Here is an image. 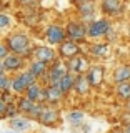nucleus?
<instances>
[{"label":"nucleus","mask_w":130,"mask_h":133,"mask_svg":"<svg viewBox=\"0 0 130 133\" xmlns=\"http://www.w3.org/2000/svg\"><path fill=\"white\" fill-rule=\"evenodd\" d=\"M112 30V25L107 18H98L94 20L87 25V32H89L90 38H100V37H105L108 32Z\"/></svg>","instance_id":"f257e3e1"},{"label":"nucleus","mask_w":130,"mask_h":133,"mask_svg":"<svg viewBox=\"0 0 130 133\" xmlns=\"http://www.w3.org/2000/svg\"><path fill=\"white\" fill-rule=\"evenodd\" d=\"M100 10H102V14H105L108 17H119L123 14L125 3L123 0H102Z\"/></svg>","instance_id":"f03ea898"},{"label":"nucleus","mask_w":130,"mask_h":133,"mask_svg":"<svg viewBox=\"0 0 130 133\" xmlns=\"http://www.w3.org/2000/svg\"><path fill=\"white\" fill-rule=\"evenodd\" d=\"M67 35H69V40L73 42H82L85 37H89V32H87V25H83L80 22H70L67 25Z\"/></svg>","instance_id":"7ed1b4c3"},{"label":"nucleus","mask_w":130,"mask_h":133,"mask_svg":"<svg viewBox=\"0 0 130 133\" xmlns=\"http://www.w3.org/2000/svg\"><path fill=\"white\" fill-rule=\"evenodd\" d=\"M8 47H10L12 52L15 53H23L27 52L28 48V37L23 35V33H17V35H12L8 38Z\"/></svg>","instance_id":"20e7f679"},{"label":"nucleus","mask_w":130,"mask_h":133,"mask_svg":"<svg viewBox=\"0 0 130 133\" xmlns=\"http://www.w3.org/2000/svg\"><path fill=\"white\" fill-rule=\"evenodd\" d=\"M69 70L72 73H77V75H83L85 72H89L90 70V63L87 58H83L80 55L70 58V63H69Z\"/></svg>","instance_id":"39448f33"},{"label":"nucleus","mask_w":130,"mask_h":133,"mask_svg":"<svg viewBox=\"0 0 130 133\" xmlns=\"http://www.w3.org/2000/svg\"><path fill=\"white\" fill-rule=\"evenodd\" d=\"M33 78H35V75L32 72H27V73H22L20 77H17L14 82H12V87H14L15 91H23L27 90L28 87L33 83Z\"/></svg>","instance_id":"423d86ee"},{"label":"nucleus","mask_w":130,"mask_h":133,"mask_svg":"<svg viewBox=\"0 0 130 133\" xmlns=\"http://www.w3.org/2000/svg\"><path fill=\"white\" fill-rule=\"evenodd\" d=\"M103 75H105V68L102 65L90 66V70L87 72V78H89L92 87H100L103 82Z\"/></svg>","instance_id":"0eeeda50"},{"label":"nucleus","mask_w":130,"mask_h":133,"mask_svg":"<svg viewBox=\"0 0 130 133\" xmlns=\"http://www.w3.org/2000/svg\"><path fill=\"white\" fill-rule=\"evenodd\" d=\"M80 53V47H78L77 42L73 40H65L60 43V55L65 58H73Z\"/></svg>","instance_id":"6e6552de"},{"label":"nucleus","mask_w":130,"mask_h":133,"mask_svg":"<svg viewBox=\"0 0 130 133\" xmlns=\"http://www.w3.org/2000/svg\"><path fill=\"white\" fill-rule=\"evenodd\" d=\"M65 30L58 25H50L47 28V40L50 43H62L65 42Z\"/></svg>","instance_id":"1a4fd4ad"},{"label":"nucleus","mask_w":130,"mask_h":133,"mask_svg":"<svg viewBox=\"0 0 130 133\" xmlns=\"http://www.w3.org/2000/svg\"><path fill=\"white\" fill-rule=\"evenodd\" d=\"M130 82V63H122L114 70V83H125Z\"/></svg>","instance_id":"9d476101"},{"label":"nucleus","mask_w":130,"mask_h":133,"mask_svg":"<svg viewBox=\"0 0 130 133\" xmlns=\"http://www.w3.org/2000/svg\"><path fill=\"white\" fill-rule=\"evenodd\" d=\"M69 73V70L65 68L62 63H55L52 66V70H50V82H52V85H58L60 80L65 77V75Z\"/></svg>","instance_id":"9b49d317"},{"label":"nucleus","mask_w":130,"mask_h":133,"mask_svg":"<svg viewBox=\"0 0 130 133\" xmlns=\"http://www.w3.org/2000/svg\"><path fill=\"white\" fill-rule=\"evenodd\" d=\"M75 91H77L78 95H87L92 88L89 78H87V75H77V78H75Z\"/></svg>","instance_id":"f8f14e48"},{"label":"nucleus","mask_w":130,"mask_h":133,"mask_svg":"<svg viewBox=\"0 0 130 133\" xmlns=\"http://www.w3.org/2000/svg\"><path fill=\"white\" fill-rule=\"evenodd\" d=\"M115 95H117V98H120L125 103L130 102V82L115 85Z\"/></svg>","instance_id":"ddd939ff"},{"label":"nucleus","mask_w":130,"mask_h":133,"mask_svg":"<svg viewBox=\"0 0 130 133\" xmlns=\"http://www.w3.org/2000/svg\"><path fill=\"white\" fill-rule=\"evenodd\" d=\"M78 14H80L85 20L94 22V15H95V5H94V2L80 3V5H78Z\"/></svg>","instance_id":"4468645a"},{"label":"nucleus","mask_w":130,"mask_h":133,"mask_svg":"<svg viewBox=\"0 0 130 133\" xmlns=\"http://www.w3.org/2000/svg\"><path fill=\"white\" fill-rule=\"evenodd\" d=\"M90 53L97 58H105L110 53V45L108 43H95L90 47Z\"/></svg>","instance_id":"2eb2a0df"},{"label":"nucleus","mask_w":130,"mask_h":133,"mask_svg":"<svg viewBox=\"0 0 130 133\" xmlns=\"http://www.w3.org/2000/svg\"><path fill=\"white\" fill-rule=\"evenodd\" d=\"M62 95H64V91L60 90L58 85H50L48 88L45 90V98H47L50 103H57L58 100L62 98Z\"/></svg>","instance_id":"dca6fc26"},{"label":"nucleus","mask_w":130,"mask_h":133,"mask_svg":"<svg viewBox=\"0 0 130 133\" xmlns=\"http://www.w3.org/2000/svg\"><path fill=\"white\" fill-rule=\"evenodd\" d=\"M35 57L39 58L40 62H50V60H53L55 58V52H53L52 48H48V47H39L35 50Z\"/></svg>","instance_id":"f3484780"},{"label":"nucleus","mask_w":130,"mask_h":133,"mask_svg":"<svg viewBox=\"0 0 130 133\" xmlns=\"http://www.w3.org/2000/svg\"><path fill=\"white\" fill-rule=\"evenodd\" d=\"M58 118V113L55 110H44L39 113V120L40 123H45V125H52L55 120Z\"/></svg>","instance_id":"a211bd4d"},{"label":"nucleus","mask_w":130,"mask_h":133,"mask_svg":"<svg viewBox=\"0 0 130 133\" xmlns=\"http://www.w3.org/2000/svg\"><path fill=\"white\" fill-rule=\"evenodd\" d=\"M58 87H60V90L64 91V93H69V91H70V90H72L73 87H75V78H73V75L69 72V73H67L65 77L60 80Z\"/></svg>","instance_id":"6ab92c4d"},{"label":"nucleus","mask_w":130,"mask_h":133,"mask_svg":"<svg viewBox=\"0 0 130 133\" xmlns=\"http://www.w3.org/2000/svg\"><path fill=\"white\" fill-rule=\"evenodd\" d=\"M3 66L7 70H17L22 66V58L17 55H7L5 60H3Z\"/></svg>","instance_id":"aec40b11"},{"label":"nucleus","mask_w":130,"mask_h":133,"mask_svg":"<svg viewBox=\"0 0 130 133\" xmlns=\"http://www.w3.org/2000/svg\"><path fill=\"white\" fill-rule=\"evenodd\" d=\"M27 98L32 100V102H35V100H39V98H45V91H42L39 88V85L32 83V85L27 88Z\"/></svg>","instance_id":"412c9836"},{"label":"nucleus","mask_w":130,"mask_h":133,"mask_svg":"<svg viewBox=\"0 0 130 133\" xmlns=\"http://www.w3.org/2000/svg\"><path fill=\"white\" fill-rule=\"evenodd\" d=\"M10 127L14 128V130H17V131L27 130V128H28V122H27V120H22V118H14L10 122Z\"/></svg>","instance_id":"4be33fe9"},{"label":"nucleus","mask_w":130,"mask_h":133,"mask_svg":"<svg viewBox=\"0 0 130 133\" xmlns=\"http://www.w3.org/2000/svg\"><path fill=\"white\" fill-rule=\"evenodd\" d=\"M45 68H47V63H45V62H40V60H37L35 63H32V66H30V72L35 75H42L45 72Z\"/></svg>","instance_id":"5701e85b"},{"label":"nucleus","mask_w":130,"mask_h":133,"mask_svg":"<svg viewBox=\"0 0 130 133\" xmlns=\"http://www.w3.org/2000/svg\"><path fill=\"white\" fill-rule=\"evenodd\" d=\"M18 108L22 111H28V113H32L33 110H35V105H33V102L32 100H28V98H23V100H20V103H18Z\"/></svg>","instance_id":"b1692460"},{"label":"nucleus","mask_w":130,"mask_h":133,"mask_svg":"<svg viewBox=\"0 0 130 133\" xmlns=\"http://www.w3.org/2000/svg\"><path fill=\"white\" fill-rule=\"evenodd\" d=\"M69 122L72 123V125H78V123H82L83 122V111H70L69 113Z\"/></svg>","instance_id":"393cba45"},{"label":"nucleus","mask_w":130,"mask_h":133,"mask_svg":"<svg viewBox=\"0 0 130 133\" xmlns=\"http://www.w3.org/2000/svg\"><path fill=\"white\" fill-rule=\"evenodd\" d=\"M8 25H10V18L5 14H0V28H5Z\"/></svg>","instance_id":"a878e982"},{"label":"nucleus","mask_w":130,"mask_h":133,"mask_svg":"<svg viewBox=\"0 0 130 133\" xmlns=\"http://www.w3.org/2000/svg\"><path fill=\"white\" fill-rule=\"evenodd\" d=\"M8 85H10V80L7 77H3V75H0V88L5 90V88H8Z\"/></svg>","instance_id":"bb28decb"},{"label":"nucleus","mask_w":130,"mask_h":133,"mask_svg":"<svg viewBox=\"0 0 130 133\" xmlns=\"http://www.w3.org/2000/svg\"><path fill=\"white\" fill-rule=\"evenodd\" d=\"M5 57H7V47L0 45V58H5Z\"/></svg>","instance_id":"cd10ccee"},{"label":"nucleus","mask_w":130,"mask_h":133,"mask_svg":"<svg viewBox=\"0 0 130 133\" xmlns=\"http://www.w3.org/2000/svg\"><path fill=\"white\" fill-rule=\"evenodd\" d=\"M77 5H80V3H87V2H94V0H73Z\"/></svg>","instance_id":"c85d7f7f"},{"label":"nucleus","mask_w":130,"mask_h":133,"mask_svg":"<svg viewBox=\"0 0 130 133\" xmlns=\"http://www.w3.org/2000/svg\"><path fill=\"white\" fill-rule=\"evenodd\" d=\"M3 111H5V103L0 100V113H3Z\"/></svg>","instance_id":"c756f323"},{"label":"nucleus","mask_w":130,"mask_h":133,"mask_svg":"<svg viewBox=\"0 0 130 133\" xmlns=\"http://www.w3.org/2000/svg\"><path fill=\"white\" fill-rule=\"evenodd\" d=\"M123 133H130V123H125V128H123Z\"/></svg>","instance_id":"7c9ffc66"},{"label":"nucleus","mask_w":130,"mask_h":133,"mask_svg":"<svg viewBox=\"0 0 130 133\" xmlns=\"http://www.w3.org/2000/svg\"><path fill=\"white\" fill-rule=\"evenodd\" d=\"M3 68H5V66H3V63H0V75L3 73Z\"/></svg>","instance_id":"2f4dec72"},{"label":"nucleus","mask_w":130,"mask_h":133,"mask_svg":"<svg viewBox=\"0 0 130 133\" xmlns=\"http://www.w3.org/2000/svg\"><path fill=\"white\" fill-rule=\"evenodd\" d=\"M22 3H27V2H32V0H20Z\"/></svg>","instance_id":"473e14b6"},{"label":"nucleus","mask_w":130,"mask_h":133,"mask_svg":"<svg viewBox=\"0 0 130 133\" xmlns=\"http://www.w3.org/2000/svg\"><path fill=\"white\" fill-rule=\"evenodd\" d=\"M0 10H2V3H0Z\"/></svg>","instance_id":"72a5a7b5"}]
</instances>
